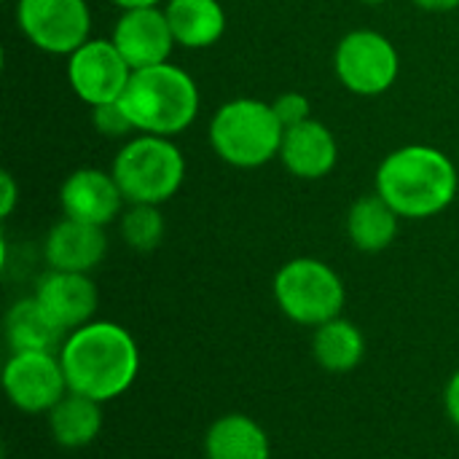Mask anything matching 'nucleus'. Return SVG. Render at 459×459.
Segmentation results:
<instances>
[{"mask_svg": "<svg viewBox=\"0 0 459 459\" xmlns=\"http://www.w3.org/2000/svg\"><path fill=\"white\" fill-rule=\"evenodd\" d=\"M59 360L70 393L108 403L124 395L140 371V350L134 336L108 320H91L65 336Z\"/></svg>", "mask_w": 459, "mask_h": 459, "instance_id": "f257e3e1", "label": "nucleus"}, {"mask_svg": "<svg viewBox=\"0 0 459 459\" xmlns=\"http://www.w3.org/2000/svg\"><path fill=\"white\" fill-rule=\"evenodd\" d=\"M459 172L436 145L411 143L390 151L374 175V191L406 221L441 215L457 196Z\"/></svg>", "mask_w": 459, "mask_h": 459, "instance_id": "f03ea898", "label": "nucleus"}, {"mask_svg": "<svg viewBox=\"0 0 459 459\" xmlns=\"http://www.w3.org/2000/svg\"><path fill=\"white\" fill-rule=\"evenodd\" d=\"M118 102L137 134L178 137L196 121L202 97L188 70L164 62L134 70Z\"/></svg>", "mask_w": 459, "mask_h": 459, "instance_id": "7ed1b4c3", "label": "nucleus"}, {"mask_svg": "<svg viewBox=\"0 0 459 459\" xmlns=\"http://www.w3.org/2000/svg\"><path fill=\"white\" fill-rule=\"evenodd\" d=\"M285 126L272 102L255 97H234L223 102L207 129L210 148L221 161L237 169H258L280 159Z\"/></svg>", "mask_w": 459, "mask_h": 459, "instance_id": "20e7f679", "label": "nucleus"}, {"mask_svg": "<svg viewBox=\"0 0 459 459\" xmlns=\"http://www.w3.org/2000/svg\"><path fill=\"white\" fill-rule=\"evenodd\" d=\"M110 172L126 204L169 202L186 180V156L175 137L132 134L116 153Z\"/></svg>", "mask_w": 459, "mask_h": 459, "instance_id": "39448f33", "label": "nucleus"}, {"mask_svg": "<svg viewBox=\"0 0 459 459\" xmlns=\"http://www.w3.org/2000/svg\"><path fill=\"white\" fill-rule=\"evenodd\" d=\"M272 293L280 312L307 328L342 317L347 304V290L339 272L312 255L282 264L274 274Z\"/></svg>", "mask_w": 459, "mask_h": 459, "instance_id": "423d86ee", "label": "nucleus"}, {"mask_svg": "<svg viewBox=\"0 0 459 459\" xmlns=\"http://www.w3.org/2000/svg\"><path fill=\"white\" fill-rule=\"evenodd\" d=\"M333 73L347 91L379 97L395 86L401 54L379 30H350L333 48Z\"/></svg>", "mask_w": 459, "mask_h": 459, "instance_id": "0eeeda50", "label": "nucleus"}, {"mask_svg": "<svg viewBox=\"0 0 459 459\" xmlns=\"http://www.w3.org/2000/svg\"><path fill=\"white\" fill-rule=\"evenodd\" d=\"M16 24L38 51L54 56H70L91 38L86 0H16Z\"/></svg>", "mask_w": 459, "mask_h": 459, "instance_id": "6e6552de", "label": "nucleus"}, {"mask_svg": "<svg viewBox=\"0 0 459 459\" xmlns=\"http://www.w3.org/2000/svg\"><path fill=\"white\" fill-rule=\"evenodd\" d=\"M129 78L132 67L110 38H89L67 56V83L89 108L118 102Z\"/></svg>", "mask_w": 459, "mask_h": 459, "instance_id": "1a4fd4ad", "label": "nucleus"}, {"mask_svg": "<svg viewBox=\"0 0 459 459\" xmlns=\"http://www.w3.org/2000/svg\"><path fill=\"white\" fill-rule=\"evenodd\" d=\"M8 401L24 414H48L67 393L59 352H11L3 368Z\"/></svg>", "mask_w": 459, "mask_h": 459, "instance_id": "9d476101", "label": "nucleus"}, {"mask_svg": "<svg viewBox=\"0 0 459 459\" xmlns=\"http://www.w3.org/2000/svg\"><path fill=\"white\" fill-rule=\"evenodd\" d=\"M59 207L65 218L105 229L121 218L126 199L110 169L78 167L59 186Z\"/></svg>", "mask_w": 459, "mask_h": 459, "instance_id": "9b49d317", "label": "nucleus"}, {"mask_svg": "<svg viewBox=\"0 0 459 459\" xmlns=\"http://www.w3.org/2000/svg\"><path fill=\"white\" fill-rule=\"evenodd\" d=\"M110 40L126 59V65L134 70L153 67L169 62L175 51V38L169 30V22L164 16V8H134L121 11Z\"/></svg>", "mask_w": 459, "mask_h": 459, "instance_id": "f8f14e48", "label": "nucleus"}, {"mask_svg": "<svg viewBox=\"0 0 459 459\" xmlns=\"http://www.w3.org/2000/svg\"><path fill=\"white\" fill-rule=\"evenodd\" d=\"M32 296L65 333H73L75 328L91 323L100 304L97 285L89 274L56 269H48L38 277Z\"/></svg>", "mask_w": 459, "mask_h": 459, "instance_id": "ddd939ff", "label": "nucleus"}, {"mask_svg": "<svg viewBox=\"0 0 459 459\" xmlns=\"http://www.w3.org/2000/svg\"><path fill=\"white\" fill-rule=\"evenodd\" d=\"M108 253V237L102 226L81 223L73 218L56 221L43 239V258L48 269L89 274L102 264Z\"/></svg>", "mask_w": 459, "mask_h": 459, "instance_id": "4468645a", "label": "nucleus"}, {"mask_svg": "<svg viewBox=\"0 0 459 459\" xmlns=\"http://www.w3.org/2000/svg\"><path fill=\"white\" fill-rule=\"evenodd\" d=\"M280 161L299 180H323L339 164L336 134L317 118L296 124L285 129Z\"/></svg>", "mask_w": 459, "mask_h": 459, "instance_id": "2eb2a0df", "label": "nucleus"}, {"mask_svg": "<svg viewBox=\"0 0 459 459\" xmlns=\"http://www.w3.org/2000/svg\"><path fill=\"white\" fill-rule=\"evenodd\" d=\"M161 8L175 43L183 48H210L226 32V11L221 0H167Z\"/></svg>", "mask_w": 459, "mask_h": 459, "instance_id": "dca6fc26", "label": "nucleus"}, {"mask_svg": "<svg viewBox=\"0 0 459 459\" xmlns=\"http://www.w3.org/2000/svg\"><path fill=\"white\" fill-rule=\"evenodd\" d=\"M207 459H272L266 430L247 414H223L207 428Z\"/></svg>", "mask_w": 459, "mask_h": 459, "instance_id": "f3484780", "label": "nucleus"}, {"mask_svg": "<svg viewBox=\"0 0 459 459\" xmlns=\"http://www.w3.org/2000/svg\"><path fill=\"white\" fill-rule=\"evenodd\" d=\"M347 237L360 253H382L387 250L401 229V215L374 191L363 194L352 202L347 212Z\"/></svg>", "mask_w": 459, "mask_h": 459, "instance_id": "a211bd4d", "label": "nucleus"}, {"mask_svg": "<svg viewBox=\"0 0 459 459\" xmlns=\"http://www.w3.org/2000/svg\"><path fill=\"white\" fill-rule=\"evenodd\" d=\"M65 331L46 315V309L30 299H19L5 315V339L11 352H59Z\"/></svg>", "mask_w": 459, "mask_h": 459, "instance_id": "6ab92c4d", "label": "nucleus"}, {"mask_svg": "<svg viewBox=\"0 0 459 459\" xmlns=\"http://www.w3.org/2000/svg\"><path fill=\"white\" fill-rule=\"evenodd\" d=\"M48 430L62 449H83L102 433V403L67 393L48 411Z\"/></svg>", "mask_w": 459, "mask_h": 459, "instance_id": "aec40b11", "label": "nucleus"}, {"mask_svg": "<svg viewBox=\"0 0 459 459\" xmlns=\"http://www.w3.org/2000/svg\"><path fill=\"white\" fill-rule=\"evenodd\" d=\"M312 355H315L317 366L331 371V374L355 371L360 366L363 355H366L363 331L355 323L344 320V317H333V320L315 328Z\"/></svg>", "mask_w": 459, "mask_h": 459, "instance_id": "412c9836", "label": "nucleus"}, {"mask_svg": "<svg viewBox=\"0 0 459 459\" xmlns=\"http://www.w3.org/2000/svg\"><path fill=\"white\" fill-rule=\"evenodd\" d=\"M121 239L137 253H153L167 231L161 207L156 204H126L118 218Z\"/></svg>", "mask_w": 459, "mask_h": 459, "instance_id": "4be33fe9", "label": "nucleus"}, {"mask_svg": "<svg viewBox=\"0 0 459 459\" xmlns=\"http://www.w3.org/2000/svg\"><path fill=\"white\" fill-rule=\"evenodd\" d=\"M91 124L108 140H121V137L137 134L126 110L121 108V102H105V105L91 108Z\"/></svg>", "mask_w": 459, "mask_h": 459, "instance_id": "5701e85b", "label": "nucleus"}, {"mask_svg": "<svg viewBox=\"0 0 459 459\" xmlns=\"http://www.w3.org/2000/svg\"><path fill=\"white\" fill-rule=\"evenodd\" d=\"M272 108H274V113H277V118H280V124H282L285 129H290V126L304 124V121L312 118L309 97L301 94V91H285V94H280V97L272 102Z\"/></svg>", "mask_w": 459, "mask_h": 459, "instance_id": "b1692460", "label": "nucleus"}, {"mask_svg": "<svg viewBox=\"0 0 459 459\" xmlns=\"http://www.w3.org/2000/svg\"><path fill=\"white\" fill-rule=\"evenodd\" d=\"M0 183H3V194H0V215L8 218L16 207V199H19V188H16V180L11 172H3L0 175Z\"/></svg>", "mask_w": 459, "mask_h": 459, "instance_id": "393cba45", "label": "nucleus"}, {"mask_svg": "<svg viewBox=\"0 0 459 459\" xmlns=\"http://www.w3.org/2000/svg\"><path fill=\"white\" fill-rule=\"evenodd\" d=\"M444 409H446V417L452 420V425L459 428V371L449 379V385L444 390Z\"/></svg>", "mask_w": 459, "mask_h": 459, "instance_id": "a878e982", "label": "nucleus"}, {"mask_svg": "<svg viewBox=\"0 0 459 459\" xmlns=\"http://www.w3.org/2000/svg\"><path fill=\"white\" fill-rule=\"evenodd\" d=\"M417 8L422 11H433V13H446V11H455L459 8V0H411Z\"/></svg>", "mask_w": 459, "mask_h": 459, "instance_id": "bb28decb", "label": "nucleus"}, {"mask_svg": "<svg viewBox=\"0 0 459 459\" xmlns=\"http://www.w3.org/2000/svg\"><path fill=\"white\" fill-rule=\"evenodd\" d=\"M167 0H113L121 11H134V8H161Z\"/></svg>", "mask_w": 459, "mask_h": 459, "instance_id": "cd10ccee", "label": "nucleus"}, {"mask_svg": "<svg viewBox=\"0 0 459 459\" xmlns=\"http://www.w3.org/2000/svg\"><path fill=\"white\" fill-rule=\"evenodd\" d=\"M363 5H382V3H387V0H360Z\"/></svg>", "mask_w": 459, "mask_h": 459, "instance_id": "c85d7f7f", "label": "nucleus"}]
</instances>
